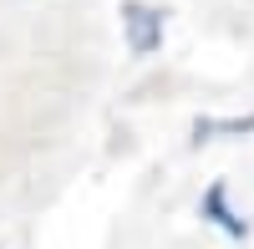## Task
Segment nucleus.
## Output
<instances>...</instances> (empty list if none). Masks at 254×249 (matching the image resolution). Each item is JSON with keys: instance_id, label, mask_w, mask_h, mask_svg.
<instances>
[{"instance_id": "2", "label": "nucleus", "mask_w": 254, "mask_h": 249, "mask_svg": "<svg viewBox=\"0 0 254 249\" xmlns=\"http://www.w3.org/2000/svg\"><path fill=\"white\" fill-rule=\"evenodd\" d=\"M198 214H203L208 224H214L219 234H229V239H249V219L234 209V203H229V183H224V178L203 188V198H198Z\"/></svg>"}, {"instance_id": "3", "label": "nucleus", "mask_w": 254, "mask_h": 249, "mask_svg": "<svg viewBox=\"0 0 254 249\" xmlns=\"http://www.w3.org/2000/svg\"><path fill=\"white\" fill-rule=\"evenodd\" d=\"M254 112L244 117H193V142H219V137H249Z\"/></svg>"}, {"instance_id": "1", "label": "nucleus", "mask_w": 254, "mask_h": 249, "mask_svg": "<svg viewBox=\"0 0 254 249\" xmlns=\"http://www.w3.org/2000/svg\"><path fill=\"white\" fill-rule=\"evenodd\" d=\"M163 31H168V15L147 0H122V36H127V51L132 56H153L163 46Z\"/></svg>"}]
</instances>
